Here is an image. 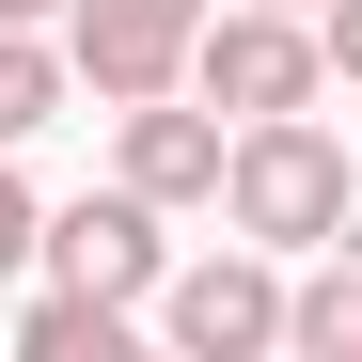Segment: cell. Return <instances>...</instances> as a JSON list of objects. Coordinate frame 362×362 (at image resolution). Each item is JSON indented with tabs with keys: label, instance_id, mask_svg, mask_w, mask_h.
I'll return each mask as SVG.
<instances>
[{
	"label": "cell",
	"instance_id": "obj_1",
	"mask_svg": "<svg viewBox=\"0 0 362 362\" xmlns=\"http://www.w3.org/2000/svg\"><path fill=\"white\" fill-rule=\"evenodd\" d=\"M362 205L346 142L315 127V110H252V127H221V221L252 236V252H331Z\"/></svg>",
	"mask_w": 362,
	"mask_h": 362
},
{
	"label": "cell",
	"instance_id": "obj_2",
	"mask_svg": "<svg viewBox=\"0 0 362 362\" xmlns=\"http://www.w3.org/2000/svg\"><path fill=\"white\" fill-rule=\"evenodd\" d=\"M189 95L221 127H252V110H315L331 64H315V16H284V0H205L189 32Z\"/></svg>",
	"mask_w": 362,
	"mask_h": 362
},
{
	"label": "cell",
	"instance_id": "obj_3",
	"mask_svg": "<svg viewBox=\"0 0 362 362\" xmlns=\"http://www.w3.org/2000/svg\"><path fill=\"white\" fill-rule=\"evenodd\" d=\"M189 32H205V0H64V79L95 110L189 95Z\"/></svg>",
	"mask_w": 362,
	"mask_h": 362
},
{
	"label": "cell",
	"instance_id": "obj_4",
	"mask_svg": "<svg viewBox=\"0 0 362 362\" xmlns=\"http://www.w3.org/2000/svg\"><path fill=\"white\" fill-rule=\"evenodd\" d=\"M142 315L189 346V362H268V346H284V252L236 236V252H205V268H158Z\"/></svg>",
	"mask_w": 362,
	"mask_h": 362
},
{
	"label": "cell",
	"instance_id": "obj_5",
	"mask_svg": "<svg viewBox=\"0 0 362 362\" xmlns=\"http://www.w3.org/2000/svg\"><path fill=\"white\" fill-rule=\"evenodd\" d=\"M32 252H47V284H79V299H158V268H173V236H158V205L110 173V189H79V205H47L32 221Z\"/></svg>",
	"mask_w": 362,
	"mask_h": 362
},
{
	"label": "cell",
	"instance_id": "obj_6",
	"mask_svg": "<svg viewBox=\"0 0 362 362\" xmlns=\"http://www.w3.org/2000/svg\"><path fill=\"white\" fill-rule=\"evenodd\" d=\"M110 173L173 221V205H221V110H173V95H127L110 110Z\"/></svg>",
	"mask_w": 362,
	"mask_h": 362
},
{
	"label": "cell",
	"instance_id": "obj_7",
	"mask_svg": "<svg viewBox=\"0 0 362 362\" xmlns=\"http://www.w3.org/2000/svg\"><path fill=\"white\" fill-rule=\"evenodd\" d=\"M284 346H315V362H362V252H346V236H331V252L284 284Z\"/></svg>",
	"mask_w": 362,
	"mask_h": 362
},
{
	"label": "cell",
	"instance_id": "obj_8",
	"mask_svg": "<svg viewBox=\"0 0 362 362\" xmlns=\"http://www.w3.org/2000/svg\"><path fill=\"white\" fill-rule=\"evenodd\" d=\"M16 362H127V299H79V284H47L32 315H16Z\"/></svg>",
	"mask_w": 362,
	"mask_h": 362
},
{
	"label": "cell",
	"instance_id": "obj_9",
	"mask_svg": "<svg viewBox=\"0 0 362 362\" xmlns=\"http://www.w3.org/2000/svg\"><path fill=\"white\" fill-rule=\"evenodd\" d=\"M64 47H47V32H0V142H32V127H64Z\"/></svg>",
	"mask_w": 362,
	"mask_h": 362
},
{
	"label": "cell",
	"instance_id": "obj_10",
	"mask_svg": "<svg viewBox=\"0 0 362 362\" xmlns=\"http://www.w3.org/2000/svg\"><path fill=\"white\" fill-rule=\"evenodd\" d=\"M32 221H47V205L16 189V142H0V268H32Z\"/></svg>",
	"mask_w": 362,
	"mask_h": 362
},
{
	"label": "cell",
	"instance_id": "obj_11",
	"mask_svg": "<svg viewBox=\"0 0 362 362\" xmlns=\"http://www.w3.org/2000/svg\"><path fill=\"white\" fill-rule=\"evenodd\" d=\"M315 64H331V79H362V0H315Z\"/></svg>",
	"mask_w": 362,
	"mask_h": 362
},
{
	"label": "cell",
	"instance_id": "obj_12",
	"mask_svg": "<svg viewBox=\"0 0 362 362\" xmlns=\"http://www.w3.org/2000/svg\"><path fill=\"white\" fill-rule=\"evenodd\" d=\"M47 16H64V0H0V32H47Z\"/></svg>",
	"mask_w": 362,
	"mask_h": 362
},
{
	"label": "cell",
	"instance_id": "obj_13",
	"mask_svg": "<svg viewBox=\"0 0 362 362\" xmlns=\"http://www.w3.org/2000/svg\"><path fill=\"white\" fill-rule=\"evenodd\" d=\"M284 16H315V0H284Z\"/></svg>",
	"mask_w": 362,
	"mask_h": 362
}]
</instances>
